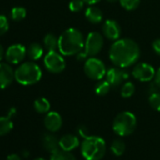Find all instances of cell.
I'll use <instances>...</instances> for the list:
<instances>
[{
	"label": "cell",
	"mask_w": 160,
	"mask_h": 160,
	"mask_svg": "<svg viewBox=\"0 0 160 160\" xmlns=\"http://www.w3.org/2000/svg\"><path fill=\"white\" fill-rule=\"evenodd\" d=\"M108 57L115 66L124 69L138 60L140 49L138 44L132 39H119L111 44Z\"/></svg>",
	"instance_id": "6da1fadb"
},
{
	"label": "cell",
	"mask_w": 160,
	"mask_h": 160,
	"mask_svg": "<svg viewBox=\"0 0 160 160\" xmlns=\"http://www.w3.org/2000/svg\"><path fill=\"white\" fill-rule=\"evenodd\" d=\"M84 36L79 29L71 28L58 37V52L63 56H75L84 49Z\"/></svg>",
	"instance_id": "7a4b0ae2"
},
{
	"label": "cell",
	"mask_w": 160,
	"mask_h": 160,
	"mask_svg": "<svg viewBox=\"0 0 160 160\" xmlns=\"http://www.w3.org/2000/svg\"><path fill=\"white\" fill-rule=\"evenodd\" d=\"M42 75V72L40 66L33 61L24 62L14 71L15 80L23 86H30L38 83Z\"/></svg>",
	"instance_id": "3957f363"
},
{
	"label": "cell",
	"mask_w": 160,
	"mask_h": 160,
	"mask_svg": "<svg viewBox=\"0 0 160 160\" xmlns=\"http://www.w3.org/2000/svg\"><path fill=\"white\" fill-rule=\"evenodd\" d=\"M81 154L86 160H101L107 152L105 140L98 136H90L84 138L80 145Z\"/></svg>",
	"instance_id": "277c9868"
},
{
	"label": "cell",
	"mask_w": 160,
	"mask_h": 160,
	"mask_svg": "<svg viewBox=\"0 0 160 160\" xmlns=\"http://www.w3.org/2000/svg\"><path fill=\"white\" fill-rule=\"evenodd\" d=\"M112 128L120 137L130 136L137 128V118L130 111H122L115 117Z\"/></svg>",
	"instance_id": "5b68a950"
},
{
	"label": "cell",
	"mask_w": 160,
	"mask_h": 160,
	"mask_svg": "<svg viewBox=\"0 0 160 160\" xmlns=\"http://www.w3.org/2000/svg\"><path fill=\"white\" fill-rule=\"evenodd\" d=\"M84 72L90 79L99 81L104 78V76H106L107 68L101 59L95 57H91L85 61Z\"/></svg>",
	"instance_id": "8992f818"
},
{
	"label": "cell",
	"mask_w": 160,
	"mask_h": 160,
	"mask_svg": "<svg viewBox=\"0 0 160 160\" xmlns=\"http://www.w3.org/2000/svg\"><path fill=\"white\" fill-rule=\"evenodd\" d=\"M43 63L47 71L52 73H59L66 68V62L63 55L58 51L48 52L44 57Z\"/></svg>",
	"instance_id": "52a82bcc"
},
{
	"label": "cell",
	"mask_w": 160,
	"mask_h": 160,
	"mask_svg": "<svg viewBox=\"0 0 160 160\" xmlns=\"http://www.w3.org/2000/svg\"><path fill=\"white\" fill-rule=\"evenodd\" d=\"M104 46V38L99 32H90L85 40L84 51L89 58L95 57Z\"/></svg>",
	"instance_id": "ba28073f"
},
{
	"label": "cell",
	"mask_w": 160,
	"mask_h": 160,
	"mask_svg": "<svg viewBox=\"0 0 160 160\" xmlns=\"http://www.w3.org/2000/svg\"><path fill=\"white\" fill-rule=\"evenodd\" d=\"M154 74V68L147 62L137 63L132 70V75L134 78L140 82H150L153 79Z\"/></svg>",
	"instance_id": "9c48e42d"
},
{
	"label": "cell",
	"mask_w": 160,
	"mask_h": 160,
	"mask_svg": "<svg viewBox=\"0 0 160 160\" xmlns=\"http://www.w3.org/2000/svg\"><path fill=\"white\" fill-rule=\"evenodd\" d=\"M128 72L120 67H112L108 70L106 73L107 81L110 84L112 88H117L121 86L125 80L128 78Z\"/></svg>",
	"instance_id": "30bf717a"
},
{
	"label": "cell",
	"mask_w": 160,
	"mask_h": 160,
	"mask_svg": "<svg viewBox=\"0 0 160 160\" xmlns=\"http://www.w3.org/2000/svg\"><path fill=\"white\" fill-rule=\"evenodd\" d=\"M26 55H27V49L24 45L12 44L6 50L5 58L11 64H18L24 60Z\"/></svg>",
	"instance_id": "8fae6325"
},
{
	"label": "cell",
	"mask_w": 160,
	"mask_h": 160,
	"mask_svg": "<svg viewBox=\"0 0 160 160\" xmlns=\"http://www.w3.org/2000/svg\"><path fill=\"white\" fill-rule=\"evenodd\" d=\"M102 30L107 39L114 42L120 39L122 33V28L119 23L113 19H108L107 21H105Z\"/></svg>",
	"instance_id": "7c38bea8"
},
{
	"label": "cell",
	"mask_w": 160,
	"mask_h": 160,
	"mask_svg": "<svg viewBox=\"0 0 160 160\" xmlns=\"http://www.w3.org/2000/svg\"><path fill=\"white\" fill-rule=\"evenodd\" d=\"M15 79L14 71L10 64L0 62V89L3 90L8 88Z\"/></svg>",
	"instance_id": "4fadbf2b"
},
{
	"label": "cell",
	"mask_w": 160,
	"mask_h": 160,
	"mask_svg": "<svg viewBox=\"0 0 160 160\" xmlns=\"http://www.w3.org/2000/svg\"><path fill=\"white\" fill-rule=\"evenodd\" d=\"M43 123H44L45 128L49 132L55 133V132H58L61 128L62 118L59 113L56 111H49L48 113H46L44 117Z\"/></svg>",
	"instance_id": "5bb4252c"
},
{
	"label": "cell",
	"mask_w": 160,
	"mask_h": 160,
	"mask_svg": "<svg viewBox=\"0 0 160 160\" xmlns=\"http://www.w3.org/2000/svg\"><path fill=\"white\" fill-rule=\"evenodd\" d=\"M80 145L79 138L75 135L66 134L59 138V147L61 150L71 152Z\"/></svg>",
	"instance_id": "9a60e30c"
},
{
	"label": "cell",
	"mask_w": 160,
	"mask_h": 160,
	"mask_svg": "<svg viewBox=\"0 0 160 160\" xmlns=\"http://www.w3.org/2000/svg\"><path fill=\"white\" fill-rule=\"evenodd\" d=\"M42 146L47 152L53 153L60 149L59 139L55 135L51 133H46L42 136Z\"/></svg>",
	"instance_id": "2e32d148"
},
{
	"label": "cell",
	"mask_w": 160,
	"mask_h": 160,
	"mask_svg": "<svg viewBox=\"0 0 160 160\" xmlns=\"http://www.w3.org/2000/svg\"><path fill=\"white\" fill-rule=\"evenodd\" d=\"M85 17L91 24L96 25L103 21V12L99 8L92 5L86 9Z\"/></svg>",
	"instance_id": "e0dca14e"
},
{
	"label": "cell",
	"mask_w": 160,
	"mask_h": 160,
	"mask_svg": "<svg viewBox=\"0 0 160 160\" xmlns=\"http://www.w3.org/2000/svg\"><path fill=\"white\" fill-rule=\"evenodd\" d=\"M27 54L28 56V58L32 60H38L40 59L42 55H43V48L40 43L34 42L31 43L28 50H27Z\"/></svg>",
	"instance_id": "ac0fdd59"
},
{
	"label": "cell",
	"mask_w": 160,
	"mask_h": 160,
	"mask_svg": "<svg viewBox=\"0 0 160 160\" xmlns=\"http://www.w3.org/2000/svg\"><path fill=\"white\" fill-rule=\"evenodd\" d=\"M43 45L48 52L57 51L58 50V38L52 33H48L43 39Z\"/></svg>",
	"instance_id": "d6986e66"
},
{
	"label": "cell",
	"mask_w": 160,
	"mask_h": 160,
	"mask_svg": "<svg viewBox=\"0 0 160 160\" xmlns=\"http://www.w3.org/2000/svg\"><path fill=\"white\" fill-rule=\"evenodd\" d=\"M50 108H51L50 102L44 97L38 98L34 102V108L38 113H41V114L48 113L50 110Z\"/></svg>",
	"instance_id": "ffe728a7"
},
{
	"label": "cell",
	"mask_w": 160,
	"mask_h": 160,
	"mask_svg": "<svg viewBox=\"0 0 160 160\" xmlns=\"http://www.w3.org/2000/svg\"><path fill=\"white\" fill-rule=\"evenodd\" d=\"M13 128V122L9 116L0 117V136L9 134Z\"/></svg>",
	"instance_id": "44dd1931"
},
{
	"label": "cell",
	"mask_w": 160,
	"mask_h": 160,
	"mask_svg": "<svg viewBox=\"0 0 160 160\" xmlns=\"http://www.w3.org/2000/svg\"><path fill=\"white\" fill-rule=\"evenodd\" d=\"M111 88L112 87L107 81V79L106 80H99V81L95 84L94 92L98 96H105L109 92Z\"/></svg>",
	"instance_id": "7402d4cb"
},
{
	"label": "cell",
	"mask_w": 160,
	"mask_h": 160,
	"mask_svg": "<svg viewBox=\"0 0 160 160\" xmlns=\"http://www.w3.org/2000/svg\"><path fill=\"white\" fill-rule=\"evenodd\" d=\"M50 160H76V158L71 152L59 149L57 152L51 153Z\"/></svg>",
	"instance_id": "603a6c76"
},
{
	"label": "cell",
	"mask_w": 160,
	"mask_h": 160,
	"mask_svg": "<svg viewBox=\"0 0 160 160\" xmlns=\"http://www.w3.org/2000/svg\"><path fill=\"white\" fill-rule=\"evenodd\" d=\"M110 151L112 152V153L116 156H121L123 154L124 151H125V143L123 142V140L117 138L114 139L110 145Z\"/></svg>",
	"instance_id": "cb8c5ba5"
},
{
	"label": "cell",
	"mask_w": 160,
	"mask_h": 160,
	"mask_svg": "<svg viewBox=\"0 0 160 160\" xmlns=\"http://www.w3.org/2000/svg\"><path fill=\"white\" fill-rule=\"evenodd\" d=\"M26 15H27V11L23 7H14L11 12V16H12V20L15 22L22 21L23 19H25Z\"/></svg>",
	"instance_id": "d4e9b609"
},
{
	"label": "cell",
	"mask_w": 160,
	"mask_h": 160,
	"mask_svg": "<svg viewBox=\"0 0 160 160\" xmlns=\"http://www.w3.org/2000/svg\"><path fill=\"white\" fill-rule=\"evenodd\" d=\"M135 91H136V87L132 82H125L122 86L121 95L123 98H129L135 93Z\"/></svg>",
	"instance_id": "484cf974"
},
{
	"label": "cell",
	"mask_w": 160,
	"mask_h": 160,
	"mask_svg": "<svg viewBox=\"0 0 160 160\" xmlns=\"http://www.w3.org/2000/svg\"><path fill=\"white\" fill-rule=\"evenodd\" d=\"M119 2L124 10L134 11L139 6L140 0H119Z\"/></svg>",
	"instance_id": "4316f807"
},
{
	"label": "cell",
	"mask_w": 160,
	"mask_h": 160,
	"mask_svg": "<svg viewBox=\"0 0 160 160\" xmlns=\"http://www.w3.org/2000/svg\"><path fill=\"white\" fill-rule=\"evenodd\" d=\"M149 104L156 111H160V92H154L149 95Z\"/></svg>",
	"instance_id": "83f0119b"
},
{
	"label": "cell",
	"mask_w": 160,
	"mask_h": 160,
	"mask_svg": "<svg viewBox=\"0 0 160 160\" xmlns=\"http://www.w3.org/2000/svg\"><path fill=\"white\" fill-rule=\"evenodd\" d=\"M84 5L85 2L83 0H72V1L69 3V10L72 12H81L84 9Z\"/></svg>",
	"instance_id": "f1b7e54d"
},
{
	"label": "cell",
	"mask_w": 160,
	"mask_h": 160,
	"mask_svg": "<svg viewBox=\"0 0 160 160\" xmlns=\"http://www.w3.org/2000/svg\"><path fill=\"white\" fill-rule=\"evenodd\" d=\"M9 29V21L5 15H0V36L4 35Z\"/></svg>",
	"instance_id": "f546056e"
},
{
	"label": "cell",
	"mask_w": 160,
	"mask_h": 160,
	"mask_svg": "<svg viewBox=\"0 0 160 160\" xmlns=\"http://www.w3.org/2000/svg\"><path fill=\"white\" fill-rule=\"evenodd\" d=\"M77 132H78V134H79V136L81 137V138H89L90 136H92L91 134H90V130H89V128L86 126V125H79L78 127H77Z\"/></svg>",
	"instance_id": "4dcf8cb0"
},
{
	"label": "cell",
	"mask_w": 160,
	"mask_h": 160,
	"mask_svg": "<svg viewBox=\"0 0 160 160\" xmlns=\"http://www.w3.org/2000/svg\"><path fill=\"white\" fill-rule=\"evenodd\" d=\"M75 58L78 61H86L88 58H89V56L87 55V53L83 50H81L80 52H78L76 55H75Z\"/></svg>",
	"instance_id": "1f68e13d"
},
{
	"label": "cell",
	"mask_w": 160,
	"mask_h": 160,
	"mask_svg": "<svg viewBox=\"0 0 160 160\" xmlns=\"http://www.w3.org/2000/svg\"><path fill=\"white\" fill-rule=\"evenodd\" d=\"M152 47L154 53L160 56V39H155L152 43Z\"/></svg>",
	"instance_id": "d6a6232c"
},
{
	"label": "cell",
	"mask_w": 160,
	"mask_h": 160,
	"mask_svg": "<svg viewBox=\"0 0 160 160\" xmlns=\"http://www.w3.org/2000/svg\"><path fill=\"white\" fill-rule=\"evenodd\" d=\"M153 82L160 89V68L157 71H155V74L153 77Z\"/></svg>",
	"instance_id": "836d02e7"
},
{
	"label": "cell",
	"mask_w": 160,
	"mask_h": 160,
	"mask_svg": "<svg viewBox=\"0 0 160 160\" xmlns=\"http://www.w3.org/2000/svg\"><path fill=\"white\" fill-rule=\"evenodd\" d=\"M7 160H22V158L17 153H12L7 157Z\"/></svg>",
	"instance_id": "e575fe53"
},
{
	"label": "cell",
	"mask_w": 160,
	"mask_h": 160,
	"mask_svg": "<svg viewBox=\"0 0 160 160\" xmlns=\"http://www.w3.org/2000/svg\"><path fill=\"white\" fill-rule=\"evenodd\" d=\"M83 1L85 2V4H87L89 6H92V5L97 4L100 1V0H83Z\"/></svg>",
	"instance_id": "d590c367"
},
{
	"label": "cell",
	"mask_w": 160,
	"mask_h": 160,
	"mask_svg": "<svg viewBox=\"0 0 160 160\" xmlns=\"http://www.w3.org/2000/svg\"><path fill=\"white\" fill-rule=\"evenodd\" d=\"M5 54H6V52H5V50H4V48H3V46L0 44V61H1L4 58H5Z\"/></svg>",
	"instance_id": "8d00e7d4"
},
{
	"label": "cell",
	"mask_w": 160,
	"mask_h": 160,
	"mask_svg": "<svg viewBox=\"0 0 160 160\" xmlns=\"http://www.w3.org/2000/svg\"><path fill=\"white\" fill-rule=\"evenodd\" d=\"M15 113H16V110H15V108H11V110H10V112H9V115H8V116H9L10 118H12V117H13V116L15 115Z\"/></svg>",
	"instance_id": "74e56055"
},
{
	"label": "cell",
	"mask_w": 160,
	"mask_h": 160,
	"mask_svg": "<svg viewBox=\"0 0 160 160\" xmlns=\"http://www.w3.org/2000/svg\"><path fill=\"white\" fill-rule=\"evenodd\" d=\"M108 1L109 3H114V2H116V1H119V0H108Z\"/></svg>",
	"instance_id": "f35d334b"
},
{
	"label": "cell",
	"mask_w": 160,
	"mask_h": 160,
	"mask_svg": "<svg viewBox=\"0 0 160 160\" xmlns=\"http://www.w3.org/2000/svg\"><path fill=\"white\" fill-rule=\"evenodd\" d=\"M34 160H45V159L42 158V157H38V158H35Z\"/></svg>",
	"instance_id": "ab89813d"
}]
</instances>
